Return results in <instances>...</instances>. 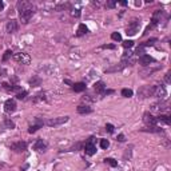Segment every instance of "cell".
Here are the masks:
<instances>
[{"mask_svg":"<svg viewBox=\"0 0 171 171\" xmlns=\"http://www.w3.org/2000/svg\"><path fill=\"white\" fill-rule=\"evenodd\" d=\"M156 121H162L163 123H166V125H170V123H171L170 116H167V115H160V116L156 118Z\"/></svg>","mask_w":171,"mask_h":171,"instance_id":"cell-19","label":"cell"},{"mask_svg":"<svg viewBox=\"0 0 171 171\" xmlns=\"http://www.w3.org/2000/svg\"><path fill=\"white\" fill-rule=\"evenodd\" d=\"M4 127L5 128H13L15 127V123H13V122L11 121V119H4Z\"/></svg>","mask_w":171,"mask_h":171,"instance_id":"cell-21","label":"cell"},{"mask_svg":"<svg viewBox=\"0 0 171 171\" xmlns=\"http://www.w3.org/2000/svg\"><path fill=\"white\" fill-rule=\"evenodd\" d=\"M139 28H140V22L139 20H134V22H131V23L128 24V27H127V34L128 36H134L136 34V32L139 31Z\"/></svg>","mask_w":171,"mask_h":171,"instance_id":"cell-3","label":"cell"},{"mask_svg":"<svg viewBox=\"0 0 171 171\" xmlns=\"http://www.w3.org/2000/svg\"><path fill=\"white\" fill-rule=\"evenodd\" d=\"M94 139H95V138H91L88 143H86V147H84L86 154L90 156L94 155V154L96 152V147H95V144H94Z\"/></svg>","mask_w":171,"mask_h":171,"instance_id":"cell-6","label":"cell"},{"mask_svg":"<svg viewBox=\"0 0 171 171\" xmlns=\"http://www.w3.org/2000/svg\"><path fill=\"white\" fill-rule=\"evenodd\" d=\"M46 148H47V143L43 139H38L36 143L34 144V150H36V151H44Z\"/></svg>","mask_w":171,"mask_h":171,"instance_id":"cell-11","label":"cell"},{"mask_svg":"<svg viewBox=\"0 0 171 171\" xmlns=\"http://www.w3.org/2000/svg\"><path fill=\"white\" fill-rule=\"evenodd\" d=\"M111 39L115 40V42H121V40H122V35L119 34V32H112V34H111Z\"/></svg>","mask_w":171,"mask_h":171,"instance_id":"cell-22","label":"cell"},{"mask_svg":"<svg viewBox=\"0 0 171 171\" xmlns=\"http://www.w3.org/2000/svg\"><path fill=\"white\" fill-rule=\"evenodd\" d=\"M11 54H12V52H11L9 50L5 51V54H4V56H3V62H5V60H7V59L9 58V56H11Z\"/></svg>","mask_w":171,"mask_h":171,"instance_id":"cell-31","label":"cell"},{"mask_svg":"<svg viewBox=\"0 0 171 171\" xmlns=\"http://www.w3.org/2000/svg\"><path fill=\"white\" fill-rule=\"evenodd\" d=\"M5 30H7L8 34L16 32L18 30H19V24H18V22H16V20H9V22L7 23V27H5Z\"/></svg>","mask_w":171,"mask_h":171,"instance_id":"cell-10","label":"cell"},{"mask_svg":"<svg viewBox=\"0 0 171 171\" xmlns=\"http://www.w3.org/2000/svg\"><path fill=\"white\" fill-rule=\"evenodd\" d=\"M71 15L74 16V18H79V16H80V11H79V9H72V11H71Z\"/></svg>","mask_w":171,"mask_h":171,"instance_id":"cell-30","label":"cell"},{"mask_svg":"<svg viewBox=\"0 0 171 171\" xmlns=\"http://www.w3.org/2000/svg\"><path fill=\"white\" fill-rule=\"evenodd\" d=\"M143 122H144V123H146L147 126H151V127H155V125L158 123L156 118L152 116L151 114H148V112H146V114L143 115Z\"/></svg>","mask_w":171,"mask_h":171,"instance_id":"cell-8","label":"cell"},{"mask_svg":"<svg viewBox=\"0 0 171 171\" xmlns=\"http://www.w3.org/2000/svg\"><path fill=\"white\" fill-rule=\"evenodd\" d=\"M108 146H110V142L107 139H102L100 140V147L103 148V150H107V148H108Z\"/></svg>","mask_w":171,"mask_h":171,"instance_id":"cell-23","label":"cell"},{"mask_svg":"<svg viewBox=\"0 0 171 171\" xmlns=\"http://www.w3.org/2000/svg\"><path fill=\"white\" fill-rule=\"evenodd\" d=\"M166 82L170 83V72H167V74H166Z\"/></svg>","mask_w":171,"mask_h":171,"instance_id":"cell-34","label":"cell"},{"mask_svg":"<svg viewBox=\"0 0 171 171\" xmlns=\"http://www.w3.org/2000/svg\"><path fill=\"white\" fill-rule=\"evenodd\" d=\"M42 126H43V122L38 121V125H35V126H31V127H30V130H28V132H30V134H34V132H36V131H38V130H39V128L42 127Z\"/></svg>","mask_w":171,"mask_h":171,"instance_id":"cell-18","label":"cell"},{"mask_svg":"<svg viewBox=\"0 0 171 171\" xmlns=\"http://www.w3.org/2000/svg\"><path fill=\"white\" fill-rule=\"evenodd\" d=\"M154 62V59L150 56V55H140L139 58V63L142 64V66H148L150 63Z\"/></svg>","mask_w":171,"mask_h":171,"instance_id":"cell-12","label":"cell"},{"mask_svg":"<svg viewBox=\"0 0 171 171\" xmlns=\"http://www.w3.org/2000/svg\"><path fill=\"white\" fill-rule=\"evenodd\" d=\"M72 88L75 92H82L86 90V84L84 83H75V84H72Z\"/></svg>","mask_w":171,"mask_h":171,"instance_id":"cell-13","label":"cell"},{"mask_svg":"<svg viewBox=\"0 0 171 171\" xmlns=\"http://www.w3.org/2000/svg\"><path fill=\"white\" fill-rule=\"evenodd\" d=\"M150 95L158 98H164L166 96V88L163 86H154V87L150 88Z\"/></svg>","mask_w":171,"mask_h":171,"instance_id":"cell-2","label":"cell"},{"mask_svg":"<svg viewBox=\"0 0 171 171\" xmlns=\"http://www.w3.org/2000/svg\"><path fill=\"white\" fill-rule=\"evenodd\" d=\"M40 83H42V80H40L39 78H34V79H31V86H34V87L39 86Z\"/></svg>","mask_w":171,"mask_h":171,"instance_id":"cell-25","label":"cell"},{"mask_svg":"<svg viewBox=\"0 0 171 171\" xmlns=\"http://www.w3.org/2000/svg\"><path fill=\"white\" fill-rule=\"evenodd\" d=\"M66 122H68V116H60V118H54V119H50V121H47L46 125L50 126V127H55V126L64 125Z\"/></svg>","mask_w":171,"mask_h":171,"instance_id":"cell-4","label":"cell"},{"mask_svg":"<svg viewBox=\"0 0 171 171\" xmlns=\"http://www.w3.org/2000/svg\"><path fill=\"white\" fill-rule=\"evenodd\" d=\"M16 110V103L13 99H8V100H5V103H4V111L7 114H12L13 111Z\"/></svg>","mask_w":171,"mask_h":171,"instance_id":"cell-7","label":"cell"},{"mask_svg":"<svg viewBox=\"0 0 171 171\" xmlns=\"http://www.w3.org/2000/svg\"><path fill=\"white\" fill-rule=\"evenodd\" d=\"M3 8H4V3L3 1H0V11H3Z\"/></svg>","mask_w":171,"mask_h":171,"instance_id":"cell-35","label":"cell"},{"mask_svg":"<svg viewBox=\"0 0 171 171\" xmlns=\"http://www.w3.org/2000/svg\"><path fill=\"white\" fill-rule=\"evenodd\" d=\"M132 46H134V42H132V40H126V42H123V47H125V48H131Z\"/></svg>","mask_w":171,"mask_h":171,"instance_id":"cell-26","label":"cell"},{"mask_svg":"<svg viewBox=\"0 0 171 171\" xmlns=\"http://www.w3.org/2000/svg\"><path fill=\"white\" fill-rule=\"evenodd\" d=\"M88 32V28L86 27V24H80L78 27V32H76V35L78 36H82V35H86Z\"/></svg>","mask_w":171,"mask_h":171,"instance_id":"cell-15","label":"cell"},{"mask_svg":"<svg viewBox=\"0 0 171 171\" xmlns=\"http://www.w3.org/2000/svg\"><path fill=\"white\" fill-rule=\"evenodd\" d=\"M94 88H95V91H96V92H104L106 86H104V83H103V82H98V83H95Z\"/></svg>","mask_w":171,"mask_h":171,"instance_id":"cell-16","label":"cell"},{"mask_svg":"<svg viewBox=\"0 0 171 171\" xmlns=\"http://www.w3.org/2000/svg\"><path fill=\"white\" fill-rule=\"evenodd\" d=\"M114 128H115V127H114L112 125H110V123H108V125H106V130H107V132H110V134H112V132H114Z\"/></svg>","mask_w":171,"mask_h":171,"instance_id":"cell-29","label":"cell"},{"mask_svg":"<svg viewBox=\"0 0 171 171\" xmlns=\"http://www.w3.org/2000/svg\"><path fill=\"white\" fill-rule=\"evenodd\" d=\"M91 111H92V108H91V107H90V106H79L78 107V112L79 114H90L91 112Z\"/></svg>","mask_w":171,"mask_h":171,"instance_id":"cell-14","label":"cell"},{"mask_svg":"<svg viewBox=\"0 0 171 171\" xmlns=\"http://www.w3.org/2000/svg\"><path fill=\"white\" fill-rule=\"evenodd\" d=\"M122 96H125V98H131V96H132V90H130V88H123V90H122Z\"/></svg>","mask_w":171,"mask_h":171,"instance_id":"cell-20","label":"cell"},{"mask_svg":"<svg viewBox=\"0 0 171 171\" xmlns=\"http://www.w3.org/2000/svg\"><path fill=\"white\" fill-rule=\"evenodd\" d=\"M26 96H27V92H26V91H22V92H19L18 95H16V98H18V99H20V100H22V99H24Z\"/></svg>","mask_w":171,"mask_h":171,"instance_id":"cell-28","label":"cell"},{"mask_svg":"<svg viewBox=\"0 0 171 171\" xmlns=\"http://www.w3.org/2000/svg\"><path fill=\"white\" fill-rule=\"evenodd\" d=\"M118 140H119V142H125V135H123V134H121V135L118 136Z\"/></svg>","mask_w":171,"mask_h":171,"instance_id":"cell-33","label":"cell"},{"mask_svg":"<svg viewBox=\"0 0 171 171\" xmlns=\"http://www.w3.org/2000/svg\"><path fill=\"white\" fill-rule=\"evenodd\" d=\"M13 59H15L18 63H22V64H30V62H31V58H30L27 54H24V52H18V54H15L13 55Z\"/></svg>","mask_w":171,"mask_h":171,"instance_id":"cell-5","label":"cell"},{"mask_svg":"<svg viewBox=\"0 0 171 171\" xmlns=\"http://www.w3.org/2000/svg\"><path fill=\"white\" fill-rule=\"evenodd\" d=\"M1 86H3V88L7 92H12V91H18V90H19V87H15V86L12 87V86H9L8 83H3Z\"/></svg>","mask_w":171,"mask_h":171,"instance_id":"cell-17","label":"cell"},{"mask_svg":"<svg viewBox=\"0 0 171 171\" xmlns=\"http://www.w3.org/2000/svg\"><path fill=\"white\" fill-rule=\"evenodd\" d=\"M18 8H19V16L22 23H28L34 13H35V7L28 1H19L18 3Z\"/></svg>","mask_w":171,"mask_h":171,"instance_id":"cell-1","label":"cell"},{"mask_svg":"<svg viewBox=\"0 0 171 171\" xmlns=\"http://www.w3.org/2000/svg\"><path fill=\"white\" fill-rule=\"evenodd\" d=\"M26 148H27V143H26V142H22V140L11 144V150H13L15 152H23Z\"/></svg>","mask_w":171,"mask_h":171,"instance_id":"cell-9","label":"cell"},{"mask_svg":"<svg viewBox=\"0 0 171 171\" xmlns=\"http://www.w3.org/2000/svg\"><path fill=\"white\" fill-rule=\"evenodd\" d=\"M103 48H108V50H114V48H115V46H114V44H106V46H103Z\"/></svg>","mask_w":171,"mask_h":171,"instance_id":"cell-32","label":"cell"},{"mask_svg":"<svg viewBox=\"0 0 171 171\" xmlns=\"http://www.w3.org/2000/svg\"><path fill=\"white\" fill-rule=\"evenodd\" d=\"M106 5H107L108 8H114L115 5H116V1H115V0H108V1L106 3Z\"/></svg>","mask_w":171,"mask_h":171,"instance_id":"cell-27","label":"cell"},{"mask_svg":"<svg viewBox=\"0 0 171 171\" xmlns=\"http://www.w3.org/2000/svg\"><path fill=\"white\" fill-rule=\"evenodd\" d=\"M106 163H108L110 166H112V167H116L118 166V162L115 159H112V158H107V159H106Z\"/></svg>","mask_w":171,"mask_h":171,"instance_id":"cell-24","label":"cell"}]
</instances>
